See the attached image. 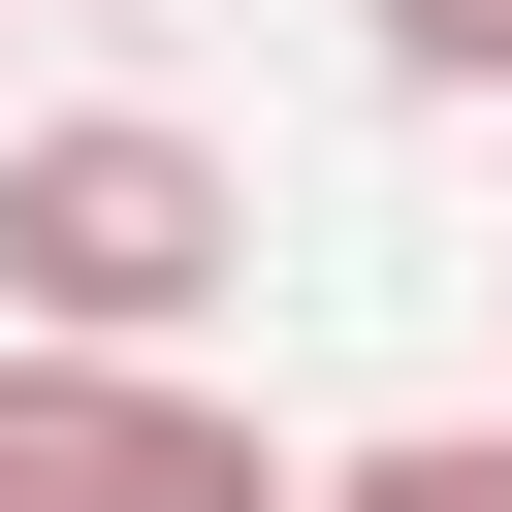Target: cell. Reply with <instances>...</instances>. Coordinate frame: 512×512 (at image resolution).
Instances as JSON below:
<instances>
[{"mask_svg":"<svg viewBox=\"0 0 512 512\" xmlns=\"http://www.w3.org/2000/svg\"><path fill=\"white\" fill-rule=\"evenodd\" d=\"M224 256H256L224 128H160V96L0 128V352H192V320H224Z\"/></svg>","mask_w":512,"mask_h":512,"instance_id":"6da1fadb","label":"cell"},{"mask_svg":"<svg viewBox=\"0 0 512 512\" xmlns=\"http://www.w3.org/2000/svg\"><path fill=\"white\" fill-rule=\"evenodd\" d=\"M0 512H320L192 352H0Z\"/></svg>","mask_w":512,"mask_h":512,"instance_id":"7a4b0ae2","label":"cell"},{"mask_svg":"<svg viewBox=\"0 0 512 512\" xmlns=\"http://www.w3.org/2000/svg\"><path fill=\"white\" fill-rule=\"evenodd\" d=\"M320 512H512V416H416V448H352Z\"/></svg>","mask_w":512,"mask_h":512,"instance_id":"3957f363","label":"cell"},{"mask_svg":"<svg viewBox=\"0 0 512 512\" xmlns=\"http://www.w3.org/2000/svg\"><path fill=\"white\" fill-rule=\"evenodd\" d=\"M352 32H384L416 96H512V0H352Z\"/></svg>","mask_w":512,"mask_h":512,"instance_id":"277c9868","label":"cell"}]
</instances>
